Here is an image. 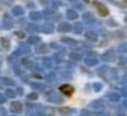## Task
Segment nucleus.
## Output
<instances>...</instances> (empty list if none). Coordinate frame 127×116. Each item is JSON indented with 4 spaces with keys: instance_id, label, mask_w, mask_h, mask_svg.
Masks as SVG:
<instances>
[{
    "instance_id": "20e7f679",
    "label": "nucleus",
    "mask_w": 127,
    "mask_h": 116,
    "mask_svg": "<svg viewBox=\"0 0 127 116\" xmlns=\"http://www.w3.org/2000/svg\"><path fill=\"white\" fill-rule=\"evenodd\" d=\"M16 34H18V35H20V38H25V34H23L22 32H18Z\"/></svg>"
},
{
    "instance_id": "f03ea898",
    "label": "nucleus",
    "mask_w": 127,
    "mask_h": 116,
    "mask_svg": "<svg viewBox=\"0 0 127 116\" xmlns=\"http://www.w3.org/2000/svg\"><path fill=\"white\" fill-rule=\"evenodd\" d=\"M60 90H61L64 95H66V96H71L73 94V92H75V88H73L71 85H63L60 87Z\"/></svg>"
},
{
    "instance_id": "f257e3e1",
    "label": "nucleus",
    "mask_w": 127,
    "mask_h": 116,
    "mask_svg": "<svg viewBox=\"0 0 127 116\" xmlns=\"http://www.w3.org/2000/svg\"><path fill=\"white\" fill-rule=\"evenodd\" d=\"M93 6L96 7L97 12L99 13V15L101 16H106L108 15V9L106 8V6H105L104 4H101V2H99V1H93Z\"/></svg>"
},
{
    "instance_id": "7ed1b4c3",
    "label": "nucleus",
    "mask_w": 127,
    "mask_h": 116,
    "mask_svg": "<svg viewBox=\"0 0 127 116\" xmlns=\"http://www.w3.org/2000/svg\"><path fill=\"white\" fill-rule=\"evenodd\" d=\"M1 41H2V42H4V45H5V48H8V42H7V40H6V39H1Z\"/></svg>"
}]
</instances>
